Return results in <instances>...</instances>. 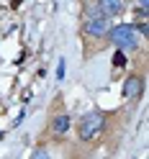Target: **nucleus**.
<instances>
[{"label":"nucleus","instance_id":"nucleus-1","mask_svg":"<svg viewBox=\"0 0 149 159\" xmlns=\"http://www.w3.org/2000/svg\"><path fill=\"white\" fill-rule=\"evenodd\" d=\"M108 39H111V44L118 46L121 52H128V49H134L139 46V39H136V28L134 23H118V26H111V31L105 34Z\"/></svg>","mask_w":149,"mask_h":159},{"label":"nucleus","instance_id":"nucleus-2","mask_svg":"<svg viewBox=\"0 0 149 159\" xmlns=\"http://www.w3.org/2000/svg\"><path fill=\"white\" fill-rule=\"evenodd\" d=\"M103 126H105V116L98 113V111H93V113H85L82 116L80 126H77V134H80L82 141H93V139L103 131Z\"/></svg>","mask_w":149,"mask_h":159},{"label":"nucleus","instance_id":"nucleus-3","mask_svg":"<svg viewBox=\"0 0 149 159\" xmlns=\"http://www.w3.org/2000/svg\"><path fill=\"white\" fill-rule=\"evenodd\" d=\"M85 31L90 34V36H95V39L105 36L108 31H111V18L103 16L100 11H98V8H93L90 16H87V21H85Z\"/></svg>","mask_w":149,"mask_h":159},{"label":"nucleus","instance_id":"nucleus-4","mask_svg":"<svg viewBox=\"0 0 149 159\" xmlns=\"http://www.w3.org/2000/svg\"><path fill=\"white\" fill-rule=\"evenodd\" d=\"M144 93V80L142 77H126V82H123V100H136V98H142Z\"/></svg>","mask_w":149,"mask_h":159},{"label":"nucleus","instance_id":"nucleus-5","mask_svg":"<svg viewBox=\"0 0 149 159\" xmlns=\"http://www.w3.org/2000/svg\"><path fill=\"white\" fill-rule=\"evenodd\" d=\"M95 8H98L103 16H108V18H116V16L123 13V3H121V0H98Z\"/></svg>","mask_w":149,"mask_h":159},{"label":"nucleus","instance_id":"nucleus-6","mask_svg":"<svg viewBox=\"0 0 149 159\" xmlns=\"http://www.w3.org/2000/svg\"><path fill=\"white\" fill-rule=\"evenodd\" d=\"M52 131L54 134H67L69 131V116H57L52 121Z\"/></svg>","mask_w":149,"mask_h":159},{"label":"nucleus","instance_id":"nucleus-7","mask_svg":"<svg viewBox=\"0 0 149 159\" xmlns=\"http://www.w3.org/2000/svg\"><path fill=\"white\" fill-rule=\"evenodd\" d=\"M126 62H128V59H126V52H121V49H118V52L113 54V67L121 69V67H126Z\"/></svg>","mask_w":149,"mask_h":159},{"label":"nucleus","instance_id":"nucleus-8","mask_svg":"<svg viewBox=\"0 0 149 159\" xmlns=\"http://www.w3.org/2000/svg\"><path fill=\"white\" fill-rule=\"evenodd\" d=\"M31 159H52V157H49V152H46V149H36Z\"/></svg>","mask_w":149,"mask_h":159},{"label":"nucleus","instance_id":"nucleus-9","mask_svg":"<svg viewBox=\"0 0 149 159\" xmlns=\"http://www.w3.org/2000/svg\"><path fill=\"white\" fill-rule=\"evenodd\" d=\"M134 28H136V31H139V34H142V36L147 39V34H149V28H147V21H142V23H139V26H134Z\"/></svg>","mask_w":149,"mask_h":159},{"label":"nucleus","instance_id":"nucleus-10","mask_svg":"<svg viewBox=\"0 0 149 159\" xmlns=\"http://www.w3.org/2000/svg\"><path fill=\"white\" fill-rule=\"evenodd\" d=\"M57 77L64 80V59H59V67H57Z\"/></svg>","mask_w":149,"mask_h":159}]
</instances>
